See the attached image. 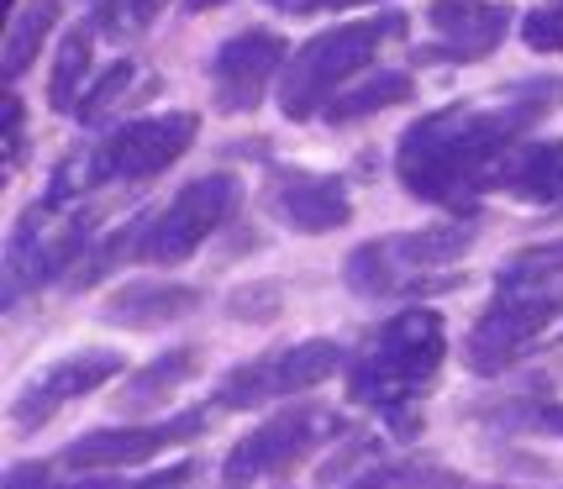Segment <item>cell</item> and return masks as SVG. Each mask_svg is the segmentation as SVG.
<instances>
[{"label":"cell","instance_id":"14","mask_svg":"<svg viewBox=\"0 0 563 489\" xmlns=\"http://www.w3.org/2000/svg\"><path fill=\"white\" fill-rule=\"evenodd\" d=\"M269 211L300 237H321L353 221V200L338 174H279L269 185Z\"/></svg>","mask_w":563,"mask_h":489},{"label":"cell","instance_id":"5","mask_svg":"<svg viewBox=\"0 0 563 489\" xmlns=\"http://www.w3.org/2000/svg\"><path fill=\"white\" fill-rule=\"evenodd\" d=\"M343 432V416L338 411H327V405H290V411H279V416L258 421L253 432H247L232 453H227V485H258V479H279V474H290L300 468L317 447Z\"/></svg>","mask_w":563,"mask_h":489},{"label":"cell","instance_id":"16","mask_svg":"<svg viewBox=\"0 0 563 489\" xmlns=\"http://www.w3.org/2000/svg\"><path fill=\"white\" fill-rule=\"evenodd\" d=\"M196 311H200V290H190V285L137 279V285H122L117 294H106L100 321H111V326H132V332H153V326L185 321V316H196Z\"/></svg>","mask_w":563,"mask_h":489},{"label":"cell","instance_id":"30","mask_svg":"<svg viewBox=\"0 0 563 489\" xmlns=\"http://www.w3.org/2000/svg\"><path fill=\"white\" fill-rule=\"evenodd\" d=\"M5 489H58L48 464H16L5 474Z\"/></svg>","mask_w":563,"mask_h":489},{"label":"cell","instance_id":"22","mask_svg":"<svg viewBox=\"0 0 563 489\" xmlns=\"http://www.w3.org/2000/svg\"><path fill=\"white\" fill-rule=\"evenodd\" d=\"M53 22H58V0H32L26 11L11 16V26H5V53H0V74H5V79H16V74L37 58V48H43V37L53 32Z\"/></svg>","mask_w":563,"mask_h":489},{"label":"cell","instance_id":"8","mask_svg":"<svg viewBox=\"0 0 563 489\" xmlns=\"http://www.w3.org/2000/svg\"><path fill=\"white\" fill-rule=\"evenodd\" d=\"M563 316V294L553 290H500L464 337V364L474 374H500L511 368L521 353H532L538 337Z\"/></svg>","mask_w":563,"mask_h":489},{"label":"cell","instance_id":"32","mask_svg":"<svg viewBox=\"0 0 563 489\" xmlns=\"http://www.w3.org/2000/svg\"><path fill=\"white\" fill-rule=\"evenodd\" d=\"M5 164H16V147H22V100L5 96Z\"/></svg>","mask_w":563,"mask_h":489},{"label":"cell","instance_id":"1","mask_svg":"<svg viewBox=\"0 0 563 489\" xmlns=\"http://www.w3.org/2000/svg\"><path fill=\"white\" fill-rule=\"evenodd\" d=\"M559 100V79H527L500 105H448L421 116L400 147L395 174L417 200L468 211L474 190H490L495 164L521 143V132Z\"/></svg>","mask_w":563,"mask_h":489},{"label":"cell","instance_id":"25","mask_svg":"<svg viewBox=\"0 0 563 489\" xmlns=\"http://www.w3.org/2000/svg\"><path fill=\"white\" fill-rule=\"evenodd\" d=\"M126 85H132V64H126V58H117V64L100 74L85 96H79V105H74V111H79V122H100V116H106V111L126 96Z\"/></svg>","mask_w":563,"mask_h":489},{"label":"cell","instance_id":"19","mask_svg":"<svg viewBox=\"0 0 563 489\" xmlns=\"http://www.w3.org/2000/svg\"><path fill=\"white\" fill-rule=\"evenodd\" d=\"M411 74L406 69H379V74H368L364 85H347L343 96L332 100L321 116L332 126H343V122H358V116H374V111H390V105H400V100H411Z\"/></svg>","mask_w":563,"mask_h":489},{"label":"cell","instance_id":"34","mask_svg":"<svg viewBox=\"0 0 563 489\" xmlns=\"http://www.w3.org/2000/svg\"><path fill=\"white\" fill-rule=\"evenodd\" d=\"M5 5H16V0H5Z\"/></svg>","mask_w":563,"mask_h":489},{"label":"cell","instance_id":"27","mask_svg":"<svg viewBox=\"0 0 563 489\" xmlns=\"http://www.w3.org/2000/svg\"><path fill=\"white\" fill-rule=\"evenodd\" d=\"M190 479V464H174V468H153V474H137V479H122V468H106V474H90L69 489H179Z\"/></svg>","mask_w":563,"mask_h":489},{"label":"cell","instance_id":"4","mask_svg":"<svg viewBox=\"0 0 563 489\" xmlns=\"http://www.w3.org/2000/svg\"><path fill=\"white\" fill-rule=\"evenodd\" d=\"M468 243H474V221H438V226H421V232H390V237L353 247L343 279L347 290L364 294V300H395V294L411 290H432L438 285L432 274L459 264Z\"/></svg>","mask_w":563,"mask_h":489},{"label":"cell","instance_id":"7","mask_svg":"<svg viewBox=\"0 0 563 489\" xmlns=\"http://www.w3.org/2000/svg\"><path fill=\"white\" fill-rule=\"evenodd\" d=\"M343 364L338 343H290V347H274L253 364L227 368V379L217 385V411H253V405H269V400H290V394L317 390L321 379H332V368Z\"/></svg>","mask_w":563,"mask_h":489},{"label":"cell","instance_id":"2","mask_svg":"<svg viewBox=\"0 0 563 489\" xmlns=\"http://www.w3.org/2000/svg\"><path fill=\"white\" fill-rule=\"evenodd\" d=\"M448 358V326L438 311H400L379 332H368V343L347 364V400L368 411H406Z\"/></svg>","mask_w":563,"mask_h":489},{"label":"cell","instance_id":"33","mask_svg":"<svg viewBox=\"0 0 563 489\" xmlns=\"http://www.w3.org/2000/svg\"><path fill=\"white\" fill-rule=\"evenodd\" d=\"M217 5H227V0H185V11H217Z\"/></svg>","mask_w":563,"mask_h":489},{"label":"cell","instance_id":"17","mask_svg":"<svg viewBox=\"0 0 563 489\" xmlns=\"http://www.w3.org/2000/svg\"><path fill=\"white\" fill-rule=\"evenodd\" d=\"M490 190L532 205H563V143H516L490 174Z\"/></svg>","mask_w":563,"mask_h":489},{"label":"cell","instance_id":"23","mask_svg":"<svg viewBox=\"0 0 563 489\" xmlns=\"http://www.w3.org/2000/svg\"><path fill=\"white\" fill-rule=\"evenodd\" d=\"M559 274H563V237L559 243L521 247L511 264L500 269V290H548Z\"/></svg>","mask_w":563,"mask_h":489},{"label":"cell","instance_id":"15","mask_svg":"<svg viewBox=\"0 0 563 489\" xmlns=\"http://www.w3.org/2000/svg\"><path fill=\"white\" fill-rule=\"evenodd\" d=\"M427 26L442 37V48H427L421 58H459L474 64L485 53L500 48L506 26H511V5L500 0H432L427 5Z\"/></svg>","mask_w":563,"mask_h":489},{"label":"cell","instance_id":"21","mask_svg":"<svg viewBox=\"0 0 563 489\" xmlns=\"http://www.w3.org/2000/svg\"><path fill=\"white\" fill-rule=\"evenodd\" d=\"M90 58H96L90 26H74L69 37L58 43V58H53V79H48V105L53 111H74V105H79L85 79H90Z\"/></svg>","mask_w":563,"mask_h":489},{"label":"cell","instance_id":"3","mask_svg":"<svg viewBox=\"0 0 563 489\" xmlns=\"http://www.w3.org/2000/svg\"><path fill=\"white\" fill-rule=\"evenodd\" d=\"M400 32H406V16H400V11L317 32L311 43H300V48L290 53V64L279 74V111H285L290 122H306V116L327 111V105L347 90V79L374 64V53L385 48V37H400Z\"/></svg>","mask_w":563,"mask_h":489},{"label":"cell","instance_id":"18","mask_svg":"<svg viewBox=\"0 0 563 489\" xmlns=\"http://www.w3.org/2000/svg\"><path fill=\"white\" fill-rule=\"evenodd\" d=\"M196 374H200V347H169L164 358H153L132 379H122V390H117L111 405H117V416H147L164 400H174Z\"/></svg>","mask_w":563,"mask_h":489},{"label":"cell","instance_id":"12","mask_svg":"<svg viewBox=\"0 0 563 489\" xmlns=\"http://www.w3.org/2000/svg\"><path fill=\"white\" fill-rule=\"evenodd\" d=\"M290 64V53H285V37L269 32V26H247L238 37H227L211 58V96H217L221 111H232V116H243L253 111L264 90L274 85V74Z\"/></svg>","mask_w":563,"mask_h":489},{"label":"cell","instance_id":"10","mask_svg":"<svg viewBox=\"0 0 563 489\" xmlns=\"http://www.w3.org/2000/svg\"><path fill=\"white\" fill-rule=\"evenodd\" d=\"M196 116L190 111H169V116H143V122H122L106 143L90 153V185H132V179H153L169 164L185 158V147L196 143Z\"/></svg>","mask_w":563,"mask_h":489},{"label":"cell","instance_id":"24","mask_svg":"<svg viewBox=\"0 0 563 489\" xmlns=\"http://www.w3.org/2000/svg\"><path fill=\"white\" fill-rule=\"evenodd\" d=\"M453 474L438 464H374L364 479H353L347 489H438Z\"/></svg>","mask_w":563,"mask_h":489},{"label":"cell","instance_id":"28","mask_svg":"<svg viewBox=\"0 0 563 489\" xmlns=\"http://www.w3.org/2000/svg\"><path fill=\"white\" fill-rule=\"evenodd\" d=\"M521 43L532 53H563V0H542L521 16Z\"/></svg>","mask_w":563,"mask_h":489},{"label":"cell","instance_id":"9","mask_svg":"<svg viewBox=\"0 0 563 489\" xmlns=\"http://www.w3.org/2000/svg\"><path fill=\"white\" fill-rule=\"evenodd\" d=\"M85 247H90V216L53 221V205H32L22 226L11 232V247H5V305L53 285L58 274L79 269Z\"/></svg>","mask_w":563,"mask_h":489},{"label":"cell","instance_id":"13","mask_svg":"<svg viewBox=\"0 0 563 489\" xmlns=\"http://www.w3.org/2000/svg\"><path fill=\"white\" fill-rule=\"evenodd\" d=\"M117 374H122V353H111V347H85V353H69V358L48 364L43 374H32V385L11 400V421H16V432H37V426H48L69 400L100 390V385H106V379H117Z\"/></svg>","mask_w":563,"mask_h":489},{"label":"cell","instance_id":"29","mask_svg":"<svg viewBox=\"0 0 563 489\" xmlns=\"http://www.w3.org/2000/svg\"><path fill=\"white\" fill-rule=\"evenodd\" d=\"M164 0H100L96 11V26L111 32V37H126V32H143L153 16H158Z\"/></svg>","mask_w":563,"mask_h":489},{"label":"cell","instance_id":"26","mask_svg":"<svg viewBox=\"0 0 563 489\" xmlns=\"http://www.w3.org/2000/svg\"><path fill=\"white\" fill-rule=\"evenodd\" d=\"M285 311V294H279V285L274 279H264V285H243V290L227 294V316L232 321H274Z\"/></svg>","mask_w":563,"mask_h":489},{"label":"cell","instance_id":"20","mask_svg":"<svg viewBox=\"0 0 563 489\" xmlns=\"http://www.w3.org/2000/svg\"><path fill=\"white\" fill-rule=\"evenodd\" d=\"M479 416L500 426V432H527V437H563V405L542 400V394H506L479 405Z\"/></svg>","mask_w":563,"mask_h":489},{"label":"cell","instance_id":"11","mask_svg":"<svg viewBox=\"0 0 563 489\" xmlns=\"http://www.w3.org/2000/svg\"><path fill=\"white\" fill-rule=\"evenodd\" d=\"M211 426V411H185L174 421H153V426H100V432H85L74 437L58 464L74 468V474H106V468H132L147 464L153 453H164L174 442H190Z\"/></svg>","mask_w":563,"mask_h":489},{"label":"cell","instance_id":"6","mask_svg":"<svg viewBox=\"0 0 563 489\" xmlns=\"http://www.w3.org/2000/svg\"><path fill=\"white\" fill-rule=\"evenodd\" d=\"M238 179L232 174H206V179H190L179 196L158 211V216L143 221V237H137V264H158V269H174L185 258H196V247L217 232L221 221L238 211Z\"/></svg>","mask_w":563,"mask_h":489},{"label":"cell","instance_id":"31","mask_svg":"<svg viewBox=\"0 0 563 489\" xmlns=\"http://www.w3.org/2000/svg\"><path fill=\"white\" fill-rule=\"evenodd\" d=\"M274 11H290V16H311V11H343V5H364V0H264Z\"/></svg>","mask_w":563,"mask_h":489}]
</instances>
